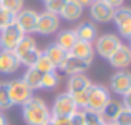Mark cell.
Returning a JSON list of instances; mask_svg holds the SVG:
<instances>
[{
  "label": "cell",
  "instance_id": "cell-27",
  "mask_svg": "<svg viewBox=\"0 0 131 125\" xmlns=\"http://www.w3.org/2000/svg\"><path fill=\"white\" fill-rule=\"evenodd\" d=\"M33 68H35V70H38L40 74H48V72H57V68H55V67H53V64H51V62H50V60H48V58L43 55V52H42V55L38 57L37 64L33 65Z\"/></svg>",
  "mask_w": 131,
  "mask_h": 125
},
{
  "label": "cell",
  "instance_id": "cell-9",
  "mask_svg": "<svg viewBox=\"0 0 131 125\" xmlns=\"http://www.w3.org/2000/svg\"><path fill=\"white\" fill-rule=\"evenodd\" d=\"M113 22L118 27V32L123 39L129 40L131 39V10L128 7H119L115 10V15H113Z\"/></svg>",
  "mask_w": 131,
  "mask_h": 125
},
{
  "label": "cell",
  "instance_id": "cell-3",
  "mask_svg": "<svg viewBox=\"0 0 131 125\" xmlns=\"http://www.w3.org/2000/svg\"><path fill=\"white\" fill-rule=\"evenodd\" d=\"M119 45H121V40H119V37L115 35V33H103V35L96 37L95 42H93L95 52L100 57L106 58V60H108V57L119 47Z\"/></svg>",
  "mask_w": 131,
  "mask_h": 125
},
{
  "label": "cell",
  "instance_id": "cell-26",
  "mask_svg": "<svg viewBox=\"0 0 131 125\" xmlns=\"http://www.w3.org/2000/svg\"><path fill=\"white\" fill-rule=\"evenodd\" d=\"M12 100L8 97V82H0V110L12 109Z\"/></svg>",
  "mask_w": 131,
  "mask_h": 125
},
{
  "label": "cell",
  "instance_id": "cell-23",
  "mask_svg": "<svg viewBox=\"0 0 131 125\" xmlns=\"http://www.w3.org/2000/svg\"><path fill=\"white\" fill-rule=\"evenodd\" d=\"M40 55H42V50H40L38 47L32 48V50L25 52V53H22V55L18 57V60H20V65H25L27 68L33 67V65L37 64V60H38V57H40Z\"/></svg>",
  "mask_w": 131,
  "mask_h": 125
},
{
  "label": "cell",
  "instance_id": "cell-1",
  "mask_svg": "<svg viewBox=\"0 0 131 125\" xmlns=\"http://www.w3.org/2000/svg\"><path fill=\"white\" fill-rule=\"evenodd\" d=\"M22 115L27 125H43L51 119L50 107L40 97H32L23 103Z\"/></svg>",
  "mask_w": 131,
  "mask_h": 125
},
{
  "label": "cell",
  "instance_id": "cell-24",
  "mask_svg": "<svg viewBox=\"0 0 131 125\" xmlns=\"http://www.w3.org/2000/svg\"><path fill=\"white\" fill-rule=\"evenodd\" d=\"M37 47V40L33 39L32 35H23V39L18 42V45H17L15 48H13V52H15L17 57H20L22 53H25V52L32 50V48Z\"/></svg>",
  "mask_w": 131,
  "mask_h": 125
},
{
  "label": "cell",
  "instance_id": "cell-20",
  "mask_svg": "<svg viewBox=\"0 0 131 125\" xmlns=\"http://www.w3.org/2000/svg\"><path fill=\"white\" fill-rule=\"evenodd\" d=\"M81 13H83V7H81L77 0H67L63 10L60 12V15H58V17L68 20V22H73V20H78V19H80Z\"/></svg>",
  "mask_w": 131,
  "mask_h": 125
},
{
  "label": "cell",
  "instance_id": "cell-29",
  "mask_svg": "<svg viewBox=\"0 0 131 125\" xmlns=\"http://www.w3.org/2000/svg\"><path fill=\"white\" fill-rule=\"evenodd\" d=\"M65 3H67V0H48V2H45V12H50L53 15H60Z\"/></svg>",
  "mask_w": 131,
  "mask_h": 125
},
{
  "label": "cell",
  "instance_id": "cell-28",
  "mask_svg": "<svg viewBox=\"0 0 131 125\" xmlns=\"http://www.w3.org/2000/svg\"><path fill=\"white\" fill-rule=\"evenodd\" d=\"M25 3H23V0H0V8H3V10H8V12H12V13H18L20 10H23L25 8Z\"/></svg>",
  "mask_w": 131,
  "mask_h": 125
},
{
  "label": "cell",
  "instance_id": "cell-31",
  "mask_svg": "<svg viewBox=\"0 0 131 125\" xmlns=\"http://www.w3.org/2000/svg\"><path fill=\"white\" fill-rule=\"evenodd\" d=\"M13 22H15V13L0 8V30L5 29L7 25H10V23H13Z\"/></svg>",
  "mask_w": 131,
  "mask_h": 125
},
{
  "label": "cell",
  "instance_id": "cell-33",
  "mask_svg": "<svg viewBox=\"0 0 131 125\" xmlns=\"http://www.w3.org/2000/svg\"><path fill=\"white\" fill-rule=\"evenodd\" d=\"M68 119H70L71 125H85V113H83V110H75Z\"/></svg>",
  "mask_w": 131,
  "mask_h": 125
},
{
  "label": "cell",
  "instance_id": "cell-19",
  "mask_svg": "<svg viewBox=\"0 0 131 125\" xmlns=\"http://www.w3.org/2000/svg\"><path fill=\"white\" fill-rule=\"evenodd\" d=\"M75 33H77V39L78 40H83V42H90L93 43L95 39L98 37V29H96L95 23L91 22H81L77 29H73Z\"/></svg>",
  "mask_w": 131,
  "mask_h": 125
},
{
  "label": "cell",
  "instance_id": "cell-16",
  "mask_svg": "<svg viewBox=\"0 0 131 125\" xmlns=\"http://www.w3.org/2000/svg\"><path fill=\"white\" fill-rule=\"evenodd\" d=\"M90 85H91V80L85 74L70 75L68 82H67V92L70 95H75V93H80V92H86Z\"/></svg>",
  "mask_w": 131,
  "mask_h": 125
},
{
  "label": "cell",
  "instance_id": "cell-6",
  "mask_svg": "<svg viewBox=\"0 0 131 125\" xmlns=\"http://www.w3.org/2000/svg\"><path fill=\"white\" fill-rule=\"evenodd\" d=\"M25 33L20 30V27L15 22L7 25L5 29L0 30V48L3 50H13L18 45V42L23 39Z\"/></svg>",
  "mask_w": 131,
  "mask_h": 125
},
{
  "label": "cell",
  "instance_id": "cell-21",
  "mask_svg": "<svg viewBox=\"0 0 131 125\" xmlns=\"http://www.w3.org/2000/svg\"><path fill=\"white\" fill-rule=\"evenodd\" d=\"M77 33H75L73 29H68V30H61L60 33H58L57 37V42L55 43H58L61 48H63L65 52H68L71 47L75 45V42H77Z\"/></svg>",
  "mask_w": 131,
  "mask_h": 125
},
{
  "label": "cell",
  "instance_id": "cell-11",
  "mask_svg": "<svg viewBox=\"0 0 131 125\" xmlns=\"http://www.w3.org/2000/svg\"><path fill=\"white\" fill-rule=\"evenodd\" d=\"M108 62L116 70H126L131 65V48L128 45L121 43L111 55L108 57Z\"/></svg>",
  "mask_w": 131,
  "mask_h": 125
},
{
  "label": "cell",
  "instance_id": "cell-2",
  "mask_svg": "<svg viewBox=\"0 0 131 125\" xmlns=\"http://www.w3.org/2000/svg\"><path fill=\"white\" fill-rule=\"evenodd\" d=\"M110 99H111L110 97V90L106 87L100 85V83H91L86 90V109L85 110L100 112Z\"/></svg>",
  "mask_w": 131,
  "mask_h": 125
},
{
  "label": "cell",
  "instance_id": "cell-25",
  "mask_svg": "<svg viewBox=\"0 0 131 125\" xmlns=\"http://www.w3.org/2000/svg\"><path fill=\"white\" fill-rule=\"evenodd\" d=\"M60 83V77H58L57 72H48V74H43L42 75V83H40V88H45V90H53L58 87Z\"/></svg>",
  "mask_w": 131,
  "mask_h": 125
},
{
  "label": "cell",
  "instance_id": "cell-35",
  "mask_svg": "<svg viewBox=\"0 0 131 125\" xmlns=\"http://www.w3.org/2000/svg\"><path fill=\"white\" fill-rule=\"evenodd\" d=\"M105 3H108L111 8H119V7H123V3H125V0H103Z\"/></svg>",
  "mask_w": 131,
  "mask_h": 125
},
{
  "label": "cell",
  "instance_id": "cell-36",
  "mask_svg": "<svg viewBox=\"0 0 131 125\" xmlns=\"http://www.w3.org/2000/svg\"><path fill=\"white\" fill-rule=\"evenodd\" d=\"M77 2H78V3H80V5L85 8V7H90L93 2H95V0H77Z\"/></svg>",
  "mask_w": 131,
  "mask_h": 125
},
{
  "label": "cell",
  "instance_id": "cell-4",
  "mask_svg": "<svg viewBox=\"0 0 131 125\" xmlns=\"http://www.w3.org/2000/svg\"><path fill=\"white\" fill-rule=\"evenodd\" d=\"M75 110H78V109L75 105L73 97L68 92H61L55 97L50 112H51V117H70Z\"/></svg>",
  "mask_w": 131,
  "mask_h": 125
},
{
  "label": "cell",
  "instance_id": "cell-32",
  "mask_svg": "<svg viewBox=\"0 0 131 125\" xmlns=\"http://www.w3.org/2000/svg\"><path fill=\"white\" fill-rule=\"evenodd\" d=\"M116 125H131V110L129 109H123L119 112V115L115 120Z\"/></svg>",
  "mask_w": 131,
  "mask_h": 125
},
{
  "label": "cell",
  "instance_id": "cell-39",
  "mask_svg": "<svg viewBox=\"0 0 131 125\" xmlns=\"http://www.w3.org/2000/svg\"><path fill=\"white\" fill-rule=\"evenodd\" d=\"M105 125H116L115 122H110V123H105Z\"/></svg>",
  "mask_w": 131,
  "mask_h": 125
},
{
  "label": "cell",
  "instance_id": "cell-12",
  "mask_svg": "<svg viewBox=\"0 0 131 125\" xmlns=\"http://www.w3.org/2000/svg\"><path fill=\"white\" fill-rule=\"evenodd\" d=\"M91 64H93L91 60H83V58H77V57H71V55H67L58 68L63 70L67 75H77V74H83L85 70H88L91 67Z\"/></svg>",
  "mask_w": 131,
  "mask_h": 125
},
{
  "label": "cell",
  "instance_id": "cell-22",
  "mask_svg": "<svg viewBox=\"0 0 131 125\" xmlns=\"http://www.w3.org/2000/svg\"><path fill=\"white\" fill-rule=\"evenodd\" d=\"M42 75L43 74H40L38 70H35L33 67H30V68H27V70H25V75L22 77V80L28 85V88L38 90L40 88V83H42Z\"/></svg>",
  "mask_w": 131,
  "mask_h": 125
},
{
  "label": "cell",
  "instance_id": "cell-40",
  "mask_svg": "<svg viewBox=\"0 0 131 125\" xmlns=\"http://www.w3.org/2000/svg\"><path fill=\"white\" fill-rule=\"evenodd\" d=\"M43 2H48V0H43Z\"/></svg>",
  "mask_w": 131,
  "mask_h": 125
},
{
  "label": "cell",
  "instance_id": "cell-8",
  "mask_svg": "<svg viewBox=\"0 0 131 125\" xmlns=\"http://www.w3.org/2000/svg\"><path fill=\"white\" fill-rule=\"evenodd\" d=\"M110 88L116 95H126L131 92V74L128 70H118L110 78Z\"/></svg>",
  "mask_w": 131,
  "mask_h": 125
},
{
  "label": "cell",
  "instance_id": "cell-10",
  "mask_svg": "<svg viewBox=\"0 0 131 125\" xmlns=\"http://www.w3.org/2000/svg\"><path fill=\"white\" fill-rule=\"evenodd\" d=\"M37 19H38V12H35L32 8H23L15 15V23L20 27V30L25 35H30V33L35 32Z\"/></svg>",
  "mask_w": 131,
  "mask_h": 125
},
{
  "label": "cell",
  "instance_id": "cell-17",
  "mask_svg": "<svg viewBox=\"0 0 131 125\" xmlns=\"http://www.w3.org/2000/svg\"><path fill=\"white\" fill-rule=\"evenodd\" d=\"M68 55L93 62V57H95V48H93V43H90V42L77 40V42H75V45L68 50Z\"/></svg>",
  "mask_w": 131,
  "mask_h": 125
},
{
  "label": "cell",
  "instance_id": "cell-30",
  "mask_svg": "<svg viewBox=\"0 0 131 125\" xmlns=\"http://www.w3.org/2000/svg\"><path fill=\"white\" fill-rule=\"evenodd\" d=\"M85 113V125H105L103 119L100 117L98 112H93V110H83Z\"/></svg>",
  "mask_w": 131,
  "mask_h": 125
},
{
  "label": "cell",
  "instance_id": "cell-34",
  "mask_svg": "<svg viewBox=\"0 0 131 125\" xmlns=\"http://www.w3.org/2000/svg\"><path fill=\"white\" fill-rule=\"evenodd\" d=\"M51 119H53L55 125H71V122H70L68 117H51Z\"/></svg>",
  "mask_w": 131,
  "mask_h": 125
},
{
  "label": "cell",
  "instance_id": "cell-5",
  "mask_svg": "<svg viewBox=\"0 0 131 125\" xmlns=\"http://www.w3.org/2000/svg\"><path fill=\"white\" fill-rule=\"evenodd\" d=\"M8 97L12 100V105L22 107L27 100L33 97V90L28 88V85L22 78H15V80L8 82Z\"/></svg>",
  "mask_w": 131,
  "mask_h": 125
},
{
  "label": "cell",
  "instance_id": "cell-38",
  "mask_svg": "<svg viewBox=\"0 0 131 125\" xmlns=\"http://www.w3.org/2000/svg\"><path fill=\"white\" fill-rule=\"evenodd\" d=\"M43 125H55V123H53V119H50V120H48L47 123H43Z\"/></svg>",
  "mask_w": 131,
  "mask_h": 125
},
{
  "label": "cell",
  "instance_id": "cell-37",
  "mask_svg": "<svg viewBox=\"0 0 131 125\" xmlns=\"http://www.w3.org/2000/svg\"><path fill=\"white\" fill-rule=\"evenodd\" d=\"M0 125H8V120H7V117H5V113L0 110Z\"/></svg>",
  "mask_w": 131,
  "mask_h": 125
},
{
  "label": "cell",
  "instance_id": "cell-14",
  "mask_svg": "<svg viewBox=\"0 0 131 125\" xmlns=\"http://www.w3.org/2000/svg\"><path fill=\"white\" fill-rule=\"evenodd\" d=\"M20 68V60L13 50H0V74H15Z\"/></svg>",
  "mask_w": 131,
  "mask_h": 125
},
{
  "label": "cell",
  "instance_id": "cell-13",
  "mask_svg": "<svg viewBox=\"0 0 131 125\" xmlns=\"http://www.w3.org/2000/svg\"><path fill=\"white\" fill-rule=\"evenodd\" d=\"M90 15L95 22L100 23H106V22H111L113 15H115V8L105 3L103 0H95V2L90 5Z\"/></svg>",
  "mask_w": 131,
  "mask_h": 125
},
{
  "label": "cell",
  "instance_id": "cell-7",
  "mask_svg": "<svg viewBox=\"0 0 131 125\" xmlns=\"http://www.w3.org/2000/svg\"><path fill=\"white\" fill-rule=\"evenodd\" d=\"M60 29V17L53 15L50 12H42L38 13V19H37V27L35 32L40 35H51L57 30Z\"/></svg>",
  "mask_w": 131,
  "mask_h": 125
},
{
  "label": "cell",
  "instance_id": "cell-18",
  "mask_svg": "<svg viewBox=\"0 0 131 125\" xmlns=\"http://www.w3.org/2000/svg\"><path fill=\"white\" fill-rule=\"evenodd\" d=\"M42 52H43L45 57H47L48 60L53 64V67H55V68L60 67L61 62L65 60V57L68 55V52H65L63 48H61L58 43H55V42H53V43H48L47 47H45V50H42Z\"/></svg>",
  "mask_w": 131,
  "mask_h": 125
},
{
  "label": "cell",
  "instance_id": "cell-15",
  "mask_svg": "<svg viewBox=\"0 0 131 125\" xmlns=\"http://www.w3.org/2000/svg\"><path fill=\"white\" fill-rule=\"evenodd\" d=\"M125 109L123 107V102L118 99H110L108 102H106V105L103 107L101 110H100V117L103 119V122L105 123H110V122H115L116 117L119 115V112Z\"/></svg>",
  "mask_w": 131,
  "mask_h": 125
}]
</instances>
